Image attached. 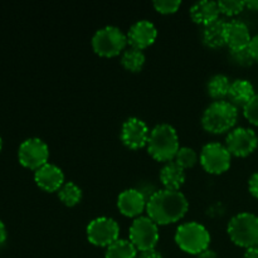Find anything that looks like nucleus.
Instances as JSON below:
<instances>
[{"label":"nucleus","mask_w":258,"mask_h":258,"mask_svg":"<svg viewBox=\"0 0 258 258\" xmlns=\"http://www.w3.org/2000/svg\"><path fill=\"white\" fill-rule=\"evenodd\" d=\"M146 57L144 52L138 48H126L121 55V64L130 72H139L145 64Z\"/></svg>","instance_id":"5701e85b"},{"label":"nucleus","mask_w":258,"mask_h":258,"mask_svg":"<svg viewBox=\"0 0 258 258\" xmlns=\"http://www.w3.org/2000/svg\"><path fill=\"white\" fill-rule=\"evenodd\" d=\"M154 8L161 14H171L180 8V0H155L153 3Z\"/></svg>","instance_id":"cd10ccee"},{"label":"nucleus","mask_w":258,"mask_h":258,"mask_svg":"<svg viewBox=\"0 0 258 258\" xmlns=\"http://www.w3.org/2000/svg\"><path fill=\"white\" fill-rule=\"evenodd\" d=\"M139 258H163L160 252H158L156 249H150V251L141 252L140 257Z\"/></svg>","instance_id":"2f4dec72"},{"label":"nucleus","mask_w":258,"mask_h":258,"mask_svg":"<svg viewBox=\"0 0 258 258\" xmlns=\"http://www.w3.org/2000/svg\"><path fill=\"white\" fill-rule=\"evenodd\" d=\"M34 180L40 189L45 191H58L64 184V174L59 166L47 163L35 170Z\"/></svg>","instance_id":"2eb2a0df"},{"label":"nucleus","mask_w":258,"mask_h":258,"mask_svg":"<svg viewBox=\"0 0 258 258\" xmlns=\"http://www.w3.org/2000/svg\"><path fill=\"white\" fill-rule=\"evenodd\" d=\"M127 37L115 25H106L96 30L92 37V48L98 55L115 57L126 49Z\"/></svg>","instance_id":"423d86ee"},{"label":"nucleus","mask_w":258,"mask_h":258,"mask_svg":"<svg viewBox=\"0 0 258 258\" xmlns=\"http://www.w3.org/2000/svg\"><path fill=\"white\" fill-rule=\"evenodd\" d=\"M2 148H3V140H2V136H0V151H2Z\"/></svg>","instance_id":"e433bc0d"},{"label":"nucleus","mask_w":258,"mask_h":258,"mask_svg":"<svg viewBox=\"0 0 258 258\" xmlns=\"http://www.w3.org/2000/svg\"><path fill=\"white\" fill-rule=\"evenodd\" d=\"M231 83V80L226 75L218 73V75L212 76L208 80V82H207V92L216 101L223 100L224 97L228 96Z\"/></svg>","instance_id":"412c9836"},{"label":"nucleus","mask_w":258,"mask_h":258,"mask_svg":"<svg viewBox=\"0 0 258 258\" xmlns=\"http://www.w3.org/2000/svg\"><path fill=\"white\" fill-rule=\"evenodd\" d=\"M197 258H217V253L211 248L204 249L203 252H201L199 254H197Z\"/></svg>","instance_id":"473e14b6"},{"label":"nucleus","mask_w":258,"mask_h":258,"mask_svg":"<svg viewBox=\"0 0 258 258\" xmlns=\"http://www.w3.org/2000/svg\"><path fill=\"white\" fill-rule=\"evenodd\" d=\"M86 233L90 243L98 247H108L118 239L120 226L113 218L97 217L90 222Z\"/></svg>","instance_id":"1a4fd4ad"},{"label":"nucleus","mask_w":258,"mask_h":258,"mask_svg":"<svg viewBox=\"0 0 258 258\" xmlns=\"http://www.w3.org/2000/svg\"><path fill=\"white\" fill-rule=\"evenodd\" d=\"M146 212L148 217L158 226L175 223L188 212V201L180 190L164 188L151 194L146 204Z\"/></svg>","instance_id":"f257e3e1"},{"label":"nucleus","mask_w":258,"mask_h":258,"mask_svg":"<svg viewBox=\"0 0 258 258\" xmlns=\"http://www.w3.org/2000/svg\"><path fill=\"white\" fill-rule=\"evenodd\" d=\"M191 19L196 23L202 25H207L209 23L218 19L221 10H219L218 2H212V0H202L191 5L190 10Z\"/></svg>","instance_id":"a211bd4d"},{"label":"nucleus","mask_w":258,"mask_h":258,"mask_svg":"<svg viewBox=\"0 0 258 258\" xmlns=\"http://www.w3.org/2000/svg\"><path fill=\"white\" fill-rule=\"evenodd\" d=\"M7 241V228H5L4 223L0 221V246Z\"/></svg>","instance_id":"f704fd0d"},{"label":"nucleus","mask_w":258,"mask_h":258,"mask_svg":"<svg viewBox=\"0 0 258 258\" xmlns=\"http://www.w3.org/2000/svg\"><path fill=\"white\" fill-rule=\"evenodd\" d=\"M256 96L254 87L248 80L238 78L231 83V88L228 92L229 102L233 103L236 107L243 108L252 98Z\"/></svg>","instance_id":"f3484780"},{"label":"nucleus","mask_w":258,"mask_h":258,"mask_svg":"<svg viewBox=\"0 0 258 258\" xmlns=\"http://www.w3.org/2000/svg\"><path fill=\"white\" fill-rule=\"evenodd\" d=\"M238 120V107L229 101H213L202 115V126L212 134H224L233 130Z\"/></svg>","instance_id":"7ed1b4c3"},{"label":"nucleus","mask_w":258,"mask_h":258,"mask_svg":"<svg viewBox=\"0 0 258 258\" xmlns=\"http://www.w3.org/2000/svg\"><path fill=\"white\" fill-rule=\"evenodd\" d=\"M18 159L24 168L35 171L48 163L49 148L42 139L29 138L20 144Z\"/></svg>","instance_id":"6e6552de"},{"label":"nucleus","mask_w":258,"mask_h":258,"mask_svg":"<svg viewBox=\"0 0 258 258\" xmlns=\"http://www.w3.org/2000/svg\"><path fill=\"white\" fill-rule=\"evenodd\" d=\"M226 146L234 156L249 155L258 146V136L252 128L236 127L228 133L226 138Z\"/></svg>","instance_id":"9b49d317"},{"label":"nucleus","mask_w":258,"mask_h":258,"mask_svg":"<svg viewBox=\"0 0 258 258\" xmlns=\"http://www.w3.org/2000/svg\"><path fill=\"white\" fill-rule=\"evenodd\" d=\"M226 27L227 22L222 18H218L214 22L204 25V43L211 48H218L226 44Z\"/></svg>","instance_id":"aec40b11"},{"label":"nucleus","mask_w":258,"mask_h":258,"mask_svg":"<svg viewBox=\"0 0 258 258\" xmlns=\"http://www.w3.org/2000/svg\"><path fill=\"white\" fill-rule=\"evenodd\" d=\"M248 189H249V191H251L252 196H253L254 198L258 199V171L257 173H254L253 175L249 178Z\"/></svg>","instance_id":"c756f323"},{"label":"nucleus","mask_w":258,"mask_h":258,"mask_svg":"<svg viewBox=\"0 0 258 258\" xmlns=\"http://www.w3.org/2000/svg\"><path fill=\"white\" fill-rule=\"evenodd\" d=\"M232 154L221 143H208L201 151V164L211 174H222L231 166Z\"/></svg>","instance_id":"9d476101"},{"label":"nucleus","mask_w":258,"mask_h":258,"mask_svg":"<svg viewBox=\"0 0 258 258\" xmlns=\"http://www.w3.org/2000/svg\"><path fill=\"white\" fill-rule=\"evenodd\" d=\"M148 199L143 194V191L138 189H126L121 191L117 197V208L123 216L126 217H136L138 218L144 209H146Z\"/></svg>","instance_id":"4468645a"},{"label":"nucleus","mask_w":258,"mask_h":258,"mask_svg":"<svg viewBox=\"0 0 258 258\" xmlns=\"http://www.w3.org/2000/svg\"><path fill=\"white\" fill-rule=\"evenodd\" d=\"M159 227L150 217H138L128 229V239L140 252L155 249L159 242Z\"/></svg>","instance_id":"0eeeda50"},{"label":"nucleus","mask_w":258,"mask_h":258,"mask_svg":"<svg viewBox=\"0 0 258 258\" xmlns=\"http://www.w3.org/2000/svg\"><path fill=\"white\" fill-rule=\"evenodd\" d=\"M243 258H258V246L247 248Z\"/></svg>","instance_id":"72a5a7b5"},{"label":"nucleus","mask_w":258,"mask_h":258,"mask_svg":"<svg viewBox=\"0 0 258 258\" xmlns=\"http://www.w3.org/2000/svg\"><path fill=\"white\" fill-rule=\"evenodd\" d=\"M227 232L237 246L244 248L258 246V216L249 212L236 214L228 222Z\"/></svg>","instance_id":"20e7f679"},{"label":"nucleus","mask_w":258,"mask_h":258,"mask_svg":"<svg viewBox=\"0 0 258 258\" xmlns=\"http://www.w3.org/2000/svg\"><path fill=\"white\" fill-rule=\"evenodd\" d=\"M229 58L233 63L241 66V67H249L253 64L254 60L249 48H242V49H229Z\"/></svg>","instance_id":"a878e982"},{"label":"nucleus","mask_w":258,"mask_h":258,"mask_svg":"<svg viewBox=\"0 0 258 258\" xmlns=\"http://www.w3.org/2000/svg\"><path fill=\"white\" fill-rule=\"evenodd\" d=\"M244 4H246V8H248V9L258 12V0H247V2H244Z\"/></svg>","instance_id":"c9c22d12"},{"label":"nucleus","mask_w":258,"mask_h":258,"mask_svg":"<svg viewBox=\"0 0 258 258\" xmlns=\"http://www.w3.org/2000/svg\"><path fill=\"white\" fill-rule=\"evenodd\" d=\"M148 151L155 160L169 163L174 160L179 151V136L170 123H159L149 135Z\"/></svg>","instance_id":"f03ea898"},{"label":"nucleus","mask_w":258,"mask_h":258,"mask_svg":"<svg viewBox=\"0 0 258 258\" xmlns=\"http://www.w3.org/2000/svg\"><path fill=\"white\" fill-rule=\"evenodd\" d=\"M243 115L253 125L258 126V93L243 107Z\"/></svg>","instance_id":"c85d7f7f"},{"label":"nucleus","mask_w":258,"mask_h":258,"mask_svg":"<svg viewBox=\"0 0 258 258\" xmlns=\"http://www.w3.org/2000/svg\"><path fill=\"white\" fill-rule=\"evenodd\" d=\"M126 37H127V43L130 47L143 50L155 42L158 37V29L153 22L148 19H141L131 25L128 32L126 33Z\"/></svg>","instance_id":"ddd939ff"},{"label":"nucleus","mask_w":258,"mask_h":258,"mask_svg":"<svg viewBox=\"0 0 258 258\" xmlns=\"http://www.w3.org/2000/svg\"><path fill=\"white\" fill-rule=\"evenodd\" d=\"M160 181L165 189L179 190L185 181V169L174 160L165 163L160 170Z\"/></svg>","instance_id":"6ab92c4d"},{"label":"nucleus","mask_w":258,"mask_h":258,"mask_svg":"<svg viewBox=\"0 0 258 258\" xmlns=\"http://www.w3.org/2000/svg\"><path fill=\"white\" fill-rule=\"evenodd\" d=\"M218 7L223 14L236 15L239 14L246 8V4L242 0H219Z\"/></svg>","instance_id":"bb28decb"},{"label":"nucleus","mask_w":258,"mask_h":258,"mask_svg":"<svg viewBox=\"0 0 258 258\" xmlns=\"http://www.w3.org/2000/svg\"><path fill=\"white\" fill-rule=\"evenodd\" d=\"M175 242L181 251L190 254H199L204 249L209 248L211 233L198 222H186L176 229Z\"/></svg>","instance_id":"39448f33"},{"label":"nucleus","mask_w":258,"mask_h":258,"mask_svg":"<svg viewBox=\"0 0 258 258\" xmlns=\"http://www.w3.org/2000/svg\"><path fill=\"white\" fill-rule=\"evenodd\" d=\"M138 249L130 239H121L113 242L106 248L105 258H136Z\"/></svg>","instance_id":"4be33fe9"},{"label":"nucleus","mask_w":258,"mask_h":258,"mask_svg":"<svg viewBox=\"0 0 258 258\" xmlns=\"http://www.w3.org/2000/svg\"><path fill=\"white\" fill-rule=\"evenodd\" d=\"M174 161H176L183 169L193 168L197 164V161H198V154H197L194 149L189 148V146H183L176 153Z\"/></svg>","instance_id":"393cba45"},{"label":"nucleus","mask_w":258,"mask_h":258,"mask_svg":"<svg viewBox=\"0 0 258 258\" xmlns=\"http://www.w3.org/2000/svg\"><path fill=\"white\" fill-rule=\"evenodd\" d=\"M58 198L66 206L73 207L80 203L82 199V189L73 181H67L58 190Z\"/></svg>","instance_id":"b1692460"},{"label":"nucleus","mask_w":258,"mask_h":258,"mask_svg":"<svg viewBox=\"0 0 258 258\" xmlns=\"http://www.w3.org/2000/svg\"><path fill=\"white\" fill-rule=\"evenodd\" d=\"M149 135L150 130L148 125L139 117H128L121 127V141L133 150L144 148L148 144Z\"/></svg>","instance_id":"f8f14e48"},{"label":"nucleus","mask_w":258,"mask_h":258,"mask_svg":"<svg viewBox=\"0 0 258 258\" xmlns=\"http://www.w3.org/2000/svg\"><path fill=\"white\" fill-rule=\"evenodd\" d=\"M248 48L249 50H251L252 55H253L254 60H257L258 62V34L254 35V37H252Z\"/></svg>","instance_id":"7c9ffc66"},{"label":"nucleus","mask_w":258,"mask_h":258,"mask_svg":"<svg viewBox=\"0 0 258 258\" xmlns=\"http://www.w3.org/2000/svg\"><path fill=\"white\" fill-rule=\"evenodd\" d=\"M251 33L246 23L239 19L227 22L226 27V44L229 49H242L248 48L251 43Z\"/></svg>","instance_id":"dca6fc26"}]
</instances>
